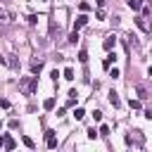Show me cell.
Masks as SVG:
<instances>
[{"mask_svg": "<svg viewBox=\"0 0 152 152\" xmlns=\"http://www.w3.org/2000/svg\"><path fill=\"white\" fill-rule=\"evenodd\" d=\"M133 142H135L138 147L142 145V131H131V133L126 135V145H133Z\"/></svg>", "mask_w": 152, "mask_h": 152, "instance_id": "cell-2", "label": "cell"}, {"mask_svg": "<svg viewBox=\"0 0 152 152\" xmlns=\"http://www.w3.org/2000/svg\"><path fill=\"white\" fill-rule=\"evenodd\" d=\"M43 107H45V109H52V107H55V100H52V97H48V100L43 102Z\"/></svg>", "mask_w": 152, "mask_h": 152, "instance_id": "cell-17", "label": "cell"}, {"mask_svg": "<svg viewBox=\"0 0 152 152\" xmlns=\"http://www.w3.org/2000/svg\"><path fill=\"white\" fill-rule=\"evenodd\" d=\"M64 78H66V81H74V69H71V66L64 69Z\"/></svg>", "mask_w": 152, "mask_h": 152, "instance_id": "cell-13", "label": "cell"}, {"mask_svg": "<svg viewBox=\"0 0 152 152\" xmlns=\"http://www.w3.org/2000/svg\"><path fill=\"white\" fill-rule=\"evenodd\" d=\"M135 93H138V100H147L150 95H147V90L142 88V86H135Z\"/></svg>", "mask_w": 152, "mask_h": 152, "instance_id": "cell-8", "label": "cell"}, {"mask_svg": "<svg viewBox=\"0 0 152 152\" xmlns=\"http://www.w3.org/2000/svg\"><path fill=\"white\" fill-rule=\"evenodd\" d=\"M114 43H116V38H114V33H112V36H107V38H104V43H102V45H104V50H112V48H114Z\"/></svg>", "mask_w": 152, "mask_h": 152, "instance_id": "cell-7", "label": "cell"}, {"mask_svg": "<svg viewBox=\"0 0 152 152\" xmlns=\"http://www.w3.org/2000/svg\"><path fill=\"white\" fill-rule=\"evenodd\" d=\"M83 116H86V112H83V109H81V107H78V109H76V112H74V119H76V121H81V119H83Z\"/></svg>", "mask_w": 152, "mask_h": 152, "instance_id": "cell-15", "label": "cell"}, {"mask_svg": "<svg viewBox=\"0 0 152 152\" xmlns=\"http://www.w3.org/2000/svg\"><path fill=\"white\" fill-rule=\"evenodd\" d=\"M40 69H43V59H38V55H36L33 62H31V74L36 76V74H40Z\"/></svg>", "mask_w": 152, "mask_h": 152, "instance_id": "cell-4", "label": "cell"}, {"mask_svg": "<svg viewBox=\"0 0 152 152\" xmlns=\"http://www.w3.org/2000/svg\"><path fill=\"white\" fill-rule=\"evenodd\" d=\"M50 78H52V81H55V83H57V78H59V71H57V69H55V71H52V74H50Z\"/></svg>", "mask_w": 152, "mask_h": 152, "instance_id": "cell-24", "label": "cell"}, {"mask_svg": "<svg viewBox=\"0 0 152 152\" xmlns=\"http://www.w3.org/2000/svg\"><path fill=\"white\" fill-rule=\"evenodd\" d=\"M0 126H2V121H0Z\"/></svg>", "mask_w": 152, "mask_h": 152, "instance_id": "cell-27", "label": "cell"}, {"mask_svg": "<svg viewBox=\"0 0 152 152\" xmlns=\"http://www.w3.org/2000/svg\"><path fill=\"white\" fill-rule=\"evenodd\" d=\"M145 119H150V121H152V109H145Z\"/></svg>", "mask_w": 152, "mask_h": 152, "instance_id": "cell-25", "label": "cell"}, {"mask_svg": "<svg viewBox=\"0 0 152 152\" xmlns=\"http://www.w3.org/2000/svg\"><path fill=\"white\" fill-rule=\"evenodd\" d=\"M128 7L131 10H140L142 7V0H128Z\"/></svg>", "mask_w": 152, "mask_h": 152, "instance_id": "cell-12", "label": "cell"}, {"mask_svg": "<svg viewBox=\"0 0 152 152\" xmlns=\"http://www.w3.org/2000/svg\"><path fill=\"white\" fill-rule=\"evenodd\" d=\"M88 138H90V140H95V138H97V133H95V128H88Z\"/></svg>", "mask_w": 152, "mask_h": 152, "instance_id": "cell-22", "label": "cell"}, {"mask_svg": "<svg viewBox=\"0 0 152 152\" xmlns=\"http://www.w3.org/2000/svg\"><path fill=\"white\" fill-rule=\"evenodd\" d=\"M93 119H95V121H102V112L95 109V112H93Z\"/></svg>", "mask_w": 152, "mask_h": 152, "instance_id": "cell-19", "label": "cell"}, {"mask_svg": "<svg viewBox=\"0 0 152 152\" xmlns=\"http://www.w3.org/2000/svg\"><path fill=\"white\" fill-rule=\"evenodd\" d=\"M76 40H78V31H71V36H69V43H71V45H76Z\"/></svg>", "mask_w": 152, "mask_h": 152, "instance_id": "cell-16", "label": "cell"}, {"mask_svg": "<svg viewBox=\"0 0 152 152\" xmlns=\"http://www.w3.org/2000/svg\"><path fill=\"white\" fill-rule=\"evenodd\" d=\"M109 102H112L114 107H119V104H121V100H119V95H116L114 90H109Z\"/></svg>", "mask_w": 152, "mask_h": 152, "instance_id": "cell-9", "label": "cell"}, {"mask_svg": "<svg viewBox=\"0 0 152 152\" xmlns=\"http://www.w3.org/2000/svg\"><path fill=\"white\" fill-rule=\"evenodd\" d=\"M36 21H38V17H36V14H28V26H33Z\"/></svg>", "mask_w": 152, "mask_h": 152, "instance_id": "cell-20", "label": "cell"}, {"mask_svg": "<svg viewBox=\"0 0 152 152\" xmlns=\"http://www.w3.org/2000/svg\"><path fill=\"white\" fill-rule=\"evenodd\" d=\"M147 76H152V66H150V69H147Z\"/></svg>", "mask_w": 152, "mask_h": 152, "instance_id": "cell-26", "label": "cell"}, {"mask_svg": "<svg viewBox=\"0 0 152 152\" xmlns=\"http://www.w3.org/2000/svg\"><path fill=\"white\" fill-rule=\"evenodd\" d=\"M114 59H116V57H114V55H112V52H109V55H107V57H104V62H102V66H104V69H109V66H112V62H114Z\"/></svg>", "mask_w": 152, "mask_h": 152, "instance_id": "cell-10", "label": "cell"}, {"mask_svg": "<svg viewBox=\"0 0 152 152\" xmlns=\"http://www.w3.org/2000/svg\"><path fill=\"white\" fill-rule=\"evenodd\" d=\"M100 135L107 138V135H109V126H100Z\"/></svg>", "mask_w": 152, "mask_h": 152, "instance_id": "cell-18", "label": "cell"}, {"mask_svg": "<svg viewBox=\"0 0 152 152\" xmlns=\"http://www.w3.org/2000/svg\"><path fill=\"white\" fill-rule=\"evenodd\" d=\"M88 24V17L86 14H81V17H76V21H74V31H78L81 26H86Z\"/></svg>", "mask_w": 152, "mask_h": 152, "instance_id": "cell-5", "label": "cell"}, {"mask_svg": "<svg viewBox=\"0 0 152 152\" xmlns=\"http://www.w3.org/2000/svg\"><path fill=\"white\" fill-rule=\"evenodd\" d=\"M2 145H5V150H14V140H12L10 135H5V140H2Z\"/></svg>", "mask_w": 152, "mask_h": 152, "instance_id": "cell-11", "label": "cell"}, {"mask_svg": "<svg viewBox=\"0 0 152 152\" xmlns=\"http://www.w3.org/2000/svg\"><path fill=\"white\" fill-rule=\"evenodd\" d=\"M124 43H126L128 50H138V45H140V40H138L135 33H126V36H124Z\"/></svg>", "mask_w": 152, "mask_h": 152, "instance_id": "cell-3", "label": "cell"}, {"mask_svg": "<svg viewBox=\"0 0 152 152\" xmlns=\"http://www.w3.org/2000/svg\"><path fill=\"white\" fill-rule=\"evenodd\" d=\"M131 107H133V109H140V100H133V97H131Z\"/></svg>", "mask_w": 152, "mask_h": 152, "instance_id": "cell-21", "label": "cell"}, {"mask_svg": "<svg viewBox=\"0 0 152 152\" xmlns=\"http://www.w3.org/2000/svg\"><path fill=\"white\" fill-rule=\"evenodd\" d=\"M135 24H138V28H140V31H145V33L150 31V24L145 21V17H135Z\"/></svg>", "mask_w": 152, "mask_h": 152, "instance_id": "cell-6", "label": "cell"}, {"mask_svg": "<svg viewBox=\"0 0 152 152\" xmlns=\"http://www.w3.org/2000/svg\"><path fill=\"white\" fill-rule=\"evenodd\" d=\"M24 145H26V147H33V145H36V142H33V140H31V138H28V135H26V138H24Z\"/></svg>", "mask_w": 152, "mask_h": 152, "instance_id": "cell-23", "label": "cell"}, {"mask_svg": "<svg viewBox=\"0 0 152 152\" xmlns=\"http://www.w3.org/2000/svg\"><path fill=\"white\" fill-rule=\"evenodd\" d=\"M78 62H81V64H86V62H88V52H86V50H81V52H78Z\"/></svg>", "mask_w": 152, "mask_h": 152, "instance_id": "cell-14", "label": "cell"}, {"mask_svg": "<svg viewBox=\"0 0 152 152\" xmlns=\"http://www.w3.org/2000/svg\"><path fill=\"white\" fill-rule=\"evenodd\" d=\"M36 86H38L36 76H21V78H19V88H21L26 95H33V93H36Z\"/></svg>", "mask_w": 152, "mask_h": 152, "instance_id": "cell-1", "label": "cell"}]
</instances>
